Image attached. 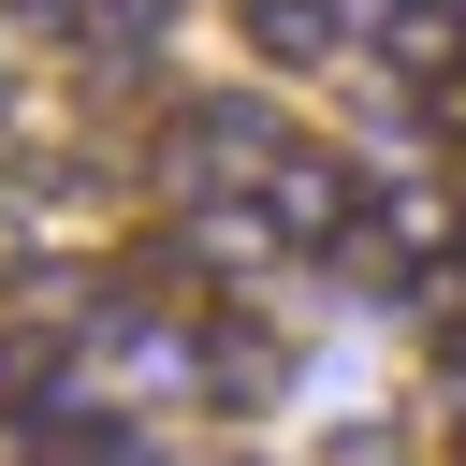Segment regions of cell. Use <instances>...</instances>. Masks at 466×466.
<instances>
[{
	"label": "cell",
	"instance_id": "cell-1",
	"mask_svg": "<svg viewBox=\"0 0 466 466\" xmlns=\"http://www.w3.org/2000/svg\"><path fill=\"white\" fill-rule=\"evenodd\" d=\"M277 146H291V131H277V102H248V87L146 116V175H160V189H189V204H204V189H262V175H277Z\"/></svg>",
	"mask_w": 466,
	"mask_h": 466
},
{
	"label": "cell",
	"instance_id": "cell-2",
	"mask_svg": "<svg viewBox=\"0 0 466 466\" xmlns=\"http://www.w3.org/2000/svg\"><path fill=\"white\" fill-rule=\"evenodd\" d=\"M262 204H277V233H291V248H320V262H335V248H350V218H364V175H350L335 146H306V131H291V146H277V175H262Z\"/></svg>",
	"mask_w": 466,
	"mask_h": 466
},
{
	"label": "cell",
	"instance_id": "cell-3",
	"mask_svg": "<svg viewBox=\"0 0 466 466\" xmlns=\"http://www.w3.org/2000/svg\"><path fill=\"white\" fill-rule=\"evenodd\" d=\"M262 393H277V335H262V320H204V408L248 422Z\"/></svg>",
	"mask_w": 466,
	"mask_h": 466
},
{
	"label": "cell",
	"instance_id": "cell-4",
	"mask_svg": "<svg viewBox=\"0 0 466 466\" xmlns=\"http://www.w3.org/2000/svg\"><path fill=\"white\" fill-rule=\"evenodd\" d=\"M422 146H437V160H466V58L422 87Z\"/></svg>",
	"mask_w": 466,
	"mask_h": 466
},
{
	"label": "cell",
	"instance_id": "cell-5",
	"mask_svg": "<svg viewBox=\"0 0 466 466\" xmlns=\"http://www.w3.org/2000/svg\"><path fill=\"white\" fill-rule=\"evenodd\" d=\"M233 466H262V451H233Z\"/></svg>",
	"mask_w": 466,
	"mask_h": 466
}]
</instances>
